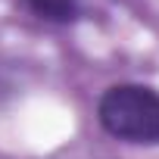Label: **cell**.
<instances>
[{
  "label": "cell",
  "instance_id": "obj_1",
  "mask_svg": "<svg viewBox=\"0 0 159 159\" xmlns=\"http://www.w3.org/2000/svg\"><path fill=\"white\" fill-rule=\"evenodd\" d=\"M100 128L125 143H159V91L137 81L109 84L97 100Z\"/></svg>",
  "mask_w": 159,
  "mask_h": 159
},
{
  "label": "cell",
  "instance_id": "obj_2",
  "mask_svg": "<svg viewBox=\"0 0 159 159\" xmlns=\"http://www.w3.org/2000/svg\"><path fill=\"white\" fill-rule=\"evenodd\" d=\"M25 7L44 19V22H56L66 25L72 19H78V10H81V0H25Z\"/></svg>",
  "mask_w": 159,
  "mask_h": 159
}]
</instances>
